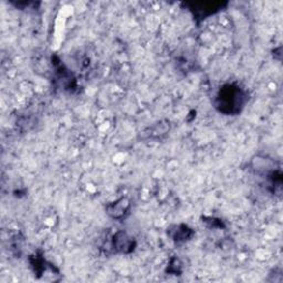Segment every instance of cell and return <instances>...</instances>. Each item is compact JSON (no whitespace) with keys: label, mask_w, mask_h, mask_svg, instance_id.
Here are the masks:
<instances>
[{"label":"cell","mask_w":283,"mask_h":283,"mask_svg":"<svg viewBox=\"0 0 283 283\" xmlns=\"http://www.w3.org/2000/svg\"><path fill=\"white\" fill-rule=\"evenodd\" d=\"M114 246L121 252H130L134 249V242L132 238H128L124 232H119L114 237Z\"/></svg>","instance_id":"2"},{"label":"cell","mask_w":283,"mask_h":283,"mask_svg":"<svg viewBox=\"0 0 283 283\" xmlns=\"http://www.w3.org/2000/svg\"><path fill=\"white\" fill-rule=\"evenodd\" d=\"M247 102V95L237 84H226L217 93L215 105L219 112L236 115L241 112Z\"/></svg>","instance_id":"1"},{"label":"cell","mask_w":283,"mask_h":283,"mask_svg":"<svg viewBox=\"0 0 283 283\" xmlns=\"http://www.w3.org/2000/svg\"><path fill=\"white\" fill-rule=\"evenodd\" d=\"M128 202L125 200V199H121V200H118L115 202V205L111 206L109 208V214L112 215L114 218H119V217H122L124 214H125V211L128 209Z\"/></svg>","instance_id":"3"}]
</instances>
